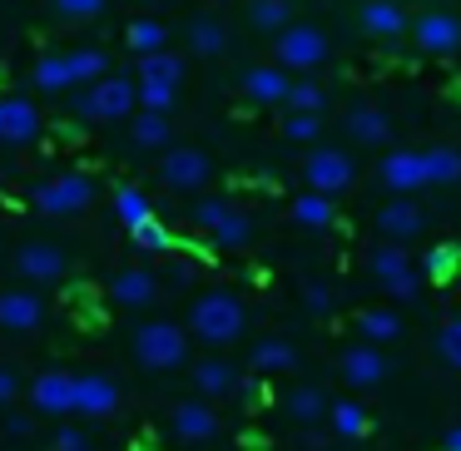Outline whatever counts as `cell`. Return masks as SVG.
Segmentation results:
<instances>
[{
    "label": "cell",
    "mask_w": 461,
    "mask_h": 451,
    "mask_svg": "<svg viewBox=\"0 0 461 451\" xmlns=\"http://www.w3.org/2000/svg\"><path fill=\"white\" fill-rule=\"evenodd\" d=\"M243 322H249V312H243V298L229 288H213V293H199L189 308V332L199 342H209V347H229V342L243 338Z\"/></svg>",
    "instance_id": "6da1fadb"
},
{
    "label": "cell",
    "mask_w": 461,
    "mask_h": 451,
    "mask_svg": "<svg viewBox=\"0 0 461 451\" xmlns=\"http://www.w3.org/2000/svg\"><path fill=\"white\" fill-rule=\"evenodd\" d=\"M134 110H140L134 80L130 75H114V70H104L100 80H90L75 95V114H80L85 124H114V120H130Z\"/></svg>",
    "instance_id": "7a4b0ae2"
},
{
    "label": "cell",
    "mask_w": 461,
    "mask_h": 451,
    "mask_svg": "<svg viewBox=\"0 0 461 451\" xmlns=\"http://www.w3.org/2000/svg\"><path fill=\"white\" fill-rule=\"evenodd\" d=\"M134 362L149 372H174L189 362V328H179V322H144V328H134Z\"/></svg>",
    "instance_id": "3957f363"
},
{
    "label": "cell",
    "mask_w": 461,
    "mask_h": 451,
    "mask_svg": "<svg viewBox=\"0 0 461 451\" xmlns=\"http://www.w3.org/2000/svg\"><path fill=\"white\" fill-rule=\"evenodd\" d=\"M95 189H100V184H95L90 174L70 169V174L45 179L41 189L31 194V203H35V213H45V219H75V213H85L95 203Z\"/></svg>",
    "instance_id": "277c9868"
},
{
    "label": "cell",
    "mask_w": 461,
    "mask_h": 451,
    "mask_svg": "<svg viewBox=\"0 0 461 451\" xmlns=\"http://www.w3.org/2000/svg\"><path fill=\"white\" fill-rule=\"evenodd\" d=\"M283 70H298V75H312L322 60H328V35L318 25H283L278 31V45H273Z\"/></svg>",
    "instance_id": "5b68a950"
},
{
    "label": "cell",
    "mask_w": 461,
    "mask_h": 451,
    "mask_svg": "<svg viewBox=\"0 0 461 451\" xmlns=\"http://www.w3.org/2000/svg\"><path fill=\"white\" fill-rule=\"evenodd\" d=\"M209 174H213L209 154L194 149V144H169L164 159H159V184L174 194H199L203 184H209Z\"/></svg>",
    "instance_id": "8992f818"
},
{
    "label": "cell",
    "mask_w": 461,
    "mask_h": 451,
    "mask_svg": "<svg viewBox=\"0 0 461 451\" xmlns=\"http://www.w3.org/2000/svg\"><path fill=\"white\" fill-rule=\"evenodd\" d=\"M352 159L342 149H312L308 164H303V184H308L312 194H328V199H338V194L352 189Z\"/></svg>",
    "instance_id": "52a82bcc"
},
{
    "label": "cell",
    "mask_w": 461,
    "mask_h": 451,
    "mask_svg": "<svg viewBox=\"0 0 461 451\" xmlns=\"http://www.w3.org/2000/svg\"><path fill=\"white\" fill-rule=\"evenodd\" d=\"M11 268H15V278H25V283H60L65 273H70V258H65V248H55V243H21V248L11 253Z\"/></svg>",
    "instance_id": "ba28073f"
},
{
    "label": "cell",
    "mask_w": 461,
    "mask_h": 451,
    "mask_svg": "<svg viewBox=\"0 0 461 451\" xmlns=\"http://www.w3.org/2000/svg\"><path fill=\"white\" fill-rule=\"evenodd\" d=\"M41 140V110L25 95H0V144L5 149H25Z\"/></svg>",
    "instance_id": "9c48e42d"
},
{
    "label": "cell",
    "mask_w": 461,
    "mask_h": 451,
    "mask_svg": "<svg viewBox=\"0 0 461 451\" xmlns=\"http://www.w3.org/2000/svg\"><path fill=\"white\" fill-rule=\"evenodd\" d=\"M75 411L90 421H104L120 411V387L104 372H75Z\"/></svg>",
    "instance_id": "30bf717a"
},
{
    "label": "cell",
    "mask_w": 461,
    "mask_h": 451,
    "mask_svg": "<svg viewBox=\"0 0 461 451\" xmlns=\"http://www.w3.org/2000/svg\"><path fill=\"white\" fill-rule=\"evenodd\" d=\"M25 392H31V407L45 411V417H70L75 411V372H65V367L41 372Z\"/></svg>",
    "instance_id": "8fae6325"
},
{
    "label": "cell",
    "mask_w": 461,
    "mask_h": 451,
    "mask_svg": "<svg viewBox=\"0 0 461 451\" xmlns=\"http://www.w3.org/2000/svg\"><path fill=\"white\" fill-rule=\"evenodd\" d=\"M372 278H377L392 298H417V288H421L417 268H411V258L397 248V243H387V248L372 253Z\"/></svg>",
    "instance_id": "7c38bea8"
},
{
    "label": "cell",
    "mask_w": 461,
    "mask_h": 451,
    "mask_svg": "<svg viewBox=\"0 0 461 451\" xmlns=\"http://www.w3.org/2000/svg\"><path fill=\"white\" fill-rule=\"evenodd\" d=\"M407 35L417 41L421 55H456V50H461V21H456V15H441V11L411 21Z\"/></svg>",
    "instance_id": "4fadbf2b"
},
{
    "label": "cell",
    "mask_w": 461,
    "mask_h": 451,
    "mask_svg": "<svg viewBox=\"0 0 461 451\" xmlns=\"http://www.w3.org/2000/svg\"><path fill=\"white\" fill-rule=\"evenodd\" d=\"M41 322H45L41 293H31V288L0 293V328H5V332H35Z\"/></svg>",
    "instance_id": "5bb4252c"
},
{
    "label": "cell",
    "mask_w": 461,
    "mask_h": 451,
    "mask_svg": "<svg viewBox=\"0 0 461 451\" xmlns=\"http://www.w3.org/2000/svg\"><path fill=\"white\" fill-rule=\"evenodd\" d=\"M357 21H362V31H367L372 41H392V45H397L402 35H407V25H411L397 0H367Z\"/></svg>",
    "instance_id": "9a60e30c"
},
{
    "label": "cell",
    "mask_w": 461,
    "mask_h": 451,
    "mask_svg": "<svg viewBox=\"0 0 461 451\" xmlns=\"http://www.w3.org/2000/svg\"><path fill=\"white\" fill-rule=\"evenodd\" d=\"M382 184L392 194H417L427 189V174H421V149H392L382 159Z\"/></svg>",
    "instance_id": "2e32d148"
},
{
    "label": "cell",
    "mask_w": 461,
    "mask_h": 451,
    "mask_svg": "<svg viewBox=\"0 0 461 451\" xmlns=\"http://www.w3.org/2000/svg\"><path fill=\"white\" fill-rule=\"evenodd\" d=\"M342 377H348V387H377L387 377V357H382L377 342H362V347L342 352Z\"/></svg>",
    "instance_id": "e0dca14e"
},
{
    "label": "cell",
    "mask_w": 461,
    "mask_h": 451,
    "mask_svg": "<svg viewBox=\"0 0 461 451\" xmlns=\"http://www.w3.org/2000/svg\"><path fill=\"white\" fill-rule=\"evenodd\" d=\"M110 298H114V308H149L154 302V273L149 268H114Z\"/></svg>",
    "instance_id": "ac0fdd59"
},
{
    "label": "cell",
    "mask_w": 461,
    "mask_h": 451,
    "mask_svg": "<svg viewBox=\"0 0 461 451\" xmlns=\"http://www.w3.org/2000/svg\"><path fill=\"white\" fill-rule=\"evenodd\" d=\"M169 427L179 441H213L219 437V417H213V407H203V401H179Z\"/></svg>",
    "instance_id": "d6986e66"
},
{
    "label": "cell",
    "mask_w": 461,
    "mask_h": 451,
    "mask_svg": "<svg viewBox=\"0 0 461 451\" xmlns=\"http://www.w3.org/2000/svg\"><path fill=\"white\" fill-rule=\"evenodd\" d=\"M243 95L258 104H283V95H288V70L283 65H253L249 75H243Z\"/></svg>",
    "instance_id": "ffe728a7"
},
{
    "label": "cell",
    "mask_w": 461,
    "mask_h": 451,
    "mask_svg": "<svg viewBox=\"0 0 461 451\" xmlns=\"http://www.w3.org/2000/svg\"><path fill=\"white\" fill-rule=\"evenodd\" d=\"M130 144H134V149H169V144H174L169 114L134 110V114H130Z\"/></svg>",
    "instance_id": "44dd1931"
},
{
    "label": "cell",
    "mask_w": 461,
    "mask_h": 451,
    "mask_svg": "<svg viewBox=\"0 0 461 451\" xmlns=\"http://www.w3.org/2000/svg\"><path fill=\"white\" fill-rule=\"evenodd\" d=\"M169 45V25L164 21H154V15H134L130 25H124V50L140 60V55H154V50H164Z\"/></svg>",
    "instance_id": "7402d4cb"
},
{
    "label": "cell",
    "mask_w": 461,
    "mask_h": 451,
    "mask_svg": "<svg viewBox=\"0 0 461 451\" xmlns=\"http://www.w3.org/2000/svg\"><path fill=\"white\" fill-rule=\"evenodd\" d=\"M140 85H169V90H179L184 85V60L164 45V50L154 55H140V75H134Z\"/></svg>",
    "instance_id": "603a6c76"
},
{
    "label": "cell",
    "mask_w": 461,
    "mask_h": 451,
    "mask_svg": "<svg viewBox=\"0 0 461 451\" xmlns=\"http://www.w3.org/2000/svg\"><path fill=\"white\" fill-rule=\"evenodd\" d=\"M421 223H427V219H421V209H417L411 199H392L387 209L377 213V229L387 233L392 243H402V239H411V233H421Z\"/></svg>",
    "instance_id": "cb8c5ba5"
},
{
    "label": "cell",
    "mask_w": 461,
    "mask_h": 451,
    "mask_svg": "<svg viewBox=\"0 0 461 451\" xmlns=\"http://www.w3.org/2000/svg\"><path fill=\"white\" fill-rule=\"evenodd\" d=\"M249 362H253V372H263V377H273V372H293L298 367V347L283 342V338H263V342H253Z\"/></svg>",
    "instance_id": "d4e9b609"
},
{
    "label": "cell",
    "mask_w": 461,
    "mask_h": 451,
    "mask_svg": "<svg viewBox=\"0 0 461 451\" xmlns=\"http://www.w3.org/2000/svg\"><path fill=\"white\" fill-rule=\"evenodd\" d=\"M194 387H199V397H229V392L239 387V372L223 357H203L199 367H194Z\"/></svg>",
    "instance_id": "484cf974"
},
{
    "label": "cell",
    "mask_w": 461,
    "mask_h": 451,
    "mask_svg": "<svg viewBox=\"0 0 461 451\" xmlns=\"http://www.w3.org/2000/svg\"><path fill=\"white\" fill-rule=\"evenodd\" d=\"M189 50L203 55V60H213V55L229 50V31H223V21H213V15H194L189 21Z\"/></svg>",
    "instance_id": "4316f807"
},
{
    "label": "cell",
    "mask_w": 461,
    "mask_h": 451,
    "mask_svg": "<svg viewBox=\"0 0 461 451\" xmlns=\"http://www.w3.org/2000/svg\"><path fill=\"white\" fill-rule=\"evenodd\" d=\"M348 134L357 144H387L392 140V124L382 110H372V104H357V110H348Z\"/></svg>",
    "instance_id": "83f0119b"
},
{
    "label": "cell",
    "mask_w": 461,
    "mask_h": 451,
    "mask_svg": "<svg viewBox=\"0 0 461 451\" xmlns=\"http://www.w3.org/2000/svg\"><path fill=\"white\" fill-rule=\"evenodd\" d=\"M293 219L303 223V229H312V233H322V229H332V223H338V213H332V199L328 194H298V199H293Z\"/></svg>",
    "instance_id": "f1b7e54d"
},
{
    "label": "cell",
    "mask_w": 461,
    "mask_h": 451,
    "mask_svg": "<svg viewBox=\"0 0 461 451\" xmlns=\"http://www.w3.org/2000/svg\"><path fill=\"white\" fill-rule=\"evenodd\" d=\"M209 239H213V248H249V243H253V219H249V213H239V209H229L209 229Z\"/></svg>",
    "instance_id": "f546056e"
},
{
    "label": "cell",
    "mask_w": 461,
    "mask_h": 451,
    "mask_svg": "<svg viewBox=\"0 0 461 451\" xmlns=\"http://www.w3.org/2000/svg\"><path fill=\"white\" fill-rule=\"evenodd\" d=\"M31 80H35V90H45V95H65V90H75V80H70V60H65V55H41V60H35V70H31Z\"/></svg>",
    "instance_id": "4dcf8cb0"
},
{
    "label": "cell",
    "mask_w": 461,
    "mask_h": 451,
    "mask_svg": "<svg viewBox=\"0 0 461 451\" xmlns=\"http://www.w3.org/2000/svg\"><path fill=\"white\" fill-rule=\"evenodd\" d=\"M421 174H427V184H456L461 179V149H447V144L421 149Z\"/></svg>",
    "instance_id": "1f68e13d"
},
{
    "label": "cell",
    "mask_w": 461,
    "mask_h": 451,
    "mask_svg": "<svg viewBox=\"0 0 461 451\" xmlns=\"http://www.w3.org/2000/svg\"><path fill=\"white\" fill-rule=\"evenodd\" d=\"M328 421H332V437H342V441H357V437H367V411L357 407V401H332L328 407Z\"/></svg>",
    "instance_id": "d6a6232c"
},
{
    "label": "cell",
    "mask_w": 461,
    "mask_h": 451,
    "mask_svg": "<svg viewBox=\"0 0 461 451\" xmlns=\"http://www.w3.org/2000/svg\"><path fill=\"white\" fill-rule=\"evenodd\" d=\"M357 328H362V338L367 342H397L402 338V318L392 308H367V312H357Z\"/></svg>",
    "instance_id": "836d02e7"
},
{
    "label": "cell",
    "mask_w": 461,
    "mask_h": 451,
    "mask_svg": "<svg viewBox=\"0 0 461 451\" xmlns=\"http://www.w3.org/2000/svg\"><path fill=\"white\" fill-rule=\"evenodd\" d=\"M114 213H120L124 229H134V223L154 219V203H149V194H144V189H134V184H120V189H114Z\"/></svg>",
    "instance_id": "e575fe53"
},
{
    "label": "cell",
    "mask_w": 461,
    "mask_h": 451,
    "mask_svg": "<svg viewBox=\"0 0 461 451\" xmlns=\"http://www.w3.org/2000/svg\"><path fill=\"white\" fill-rule=\"evenodd\" d=\"M65 60H70V80H75V85H90V80H100V75L110 70V55L95 50V45H85V50H70Z\"/></svg>",
    "instance_id": "d590c367"
},
{
    "label": "cell",
    "mask_w": 461,
    "mask_h": 451,
    "mask_svg": "<svg viewBox=\"0 0 461 451\" xmlns=\"http://www.w3.org/2000/svg\"><path fill=\"white\" fill-rule=\"evenodd\" d=\"M283 104L298 110V114H322V110H328V95H322V85H312V80H288Z\"/></svg>",
    "instance_id": "8d00e7d4"
},
{
    "label": "cell",
    "mask_w": 461,
    "mask_h": 451,
    "mask_svg": "<svg viewBox=\"0 0 461 451\" xmlns=\"http://www.w3.org/2000/svg\"><path fill=\"white\" fill-rule=\"evenodd\" d=\"M288 411L303 421V427H312V421H322V417H328V397H322V387H293Z\"/></svg>",
    "instance_id": "74e56055"
},
{
    "label": "cell",
    "mask_w": 461,
    "mask_h": 451,
    "mask_svg": "<svg viewBox=\"0 0 461 451\" xmlns=\"http://www.w3.org/2000/svg\"><path fill=\"white\" fill-rule=\"evenodd\" d=\"M130 243L140 253H174V233L164 229L159 219H144V223H134L130 229Z\"/></svg>",
    "instance_id": "f35d334b"
},
{
    "label": "cell",
    "mask_w": 461,
    "mask_h": 451,
    "mask_svg": "<svg viewBox=\"0 0 461 451\" xmlns=\"http://www.w3.org/2000/svg\"><path fill=\"white\" fill-rule=\"evenodd\" d=\"M249 21H253V31H283L293 21V11H288V0H253Z\"/></svg>",
    "instance_id": "ab89813d"
},
{
    "label": "cell",
    "mask_w": 461,
    "mask_h": 451,
    "mask_svg": "<svg viewBox=\"0 0 461 451\" xmlns=\"http://www.w3.org/2000/svg\"><path fill=\"white\" fill-rule=\"evenodd\" d=\"M134 95H140V110H154V114H169L174 104H179V90H169V85H140L134 80Z\"/></svg>",
    "instance_id": "60d3db41"
},
{
    "label": "cell",
    "mask_w": 461,
    "mask_h": 451,
    "mask_svg": "<svg viewBox=\"0 0 461 451\" xmlns=\"http://www.w3.org/2000/svg\"><path fill=\"white\" fill-rule=\"evenodd\" d=\"M50 11L60 21H95V15L110 11V0H50Z\"/></svg>",
    "instance_id": "b9f144b4"
},
{
    "label": "cell",
    "mask_w": 461,
    "mask_h": 451,
    "mask_svg": "<svg viewBox=\"0 0 461 451\" xmlns=\"http://www.w3.org/2000/svg\"><path fill=\"white\" fill-rule=\"evenodd\" d=\"M318 130H322V114H298V110H288V120H283V134H288L293 144H312V140H318Z\"/></svg>",
    "instance_id": "7bdbcfd3"
},
{
    "label": "cell",
    "mask_w": 461,
    "mask_h": 451,
    "mask_svg": "<svg viewBox=\"0 0 461 451\" xmlns=\"http://www.w3.org/2000/svg\"><path fill=\"white\" fill-rule=\"evenodd\" d=\"M437 357L447 362V367L461 372V318H451L447 328L437 332Z\"/></svg>",
    "instance_id": "ee69618b"
},
{
    "label": "cell",
    "mask_w": 461,
    "mask_h": 451,
    "mask_svg": "<svg viewBox=\"0 0 461 451\" xmlns=\"http://www.w3.org/2000/svg\"><path fill=\"white\" fill-rule=\"evenodd\" d=\"M421 268H427L431 278H447V273H456V268H461V253L451 248V243H437V248H427Z\"/></svg>",
    "instance_id": "f6af8a7d"
},
{
    "label": "cell",
    "mask_w": 461,
    "mask_h": 451,
    "mask_svg": "<svg viewBox=\"0 0 461 451\" xmlns=\"http://www.w3.org/2000/svg\"><path fill=\"white\" fill-rule=\"evenodd\" d=\"M50 451H90V437H85L80 427H55Z\"/></svg>",
    "instance_id": "bcb514c9"
},
{
    "label": "cell",
    "mask_w": 461,
    "mask_h": 451,
    "mask_svg": "<svg viewBox=\"0 0 461 451\" xmlns=\"http://www.w3.org/2000/svg\"><path fill=\"white\" fill-rule=\"evenodd\" d=\"M223 213H229V203H223V199H203V203H194V223H199L203 233H209L213 223L223 219Z\"/></svg>",
    "instance_id": "7dc6e473"
},
{
    "label": "cell",
    "mask_w": 461,
    "mask_h": 451,
    "mask_svg": "<svg viewBox=\"0 0 461 451\" xmlns=\"http://www.w3.org/2000/svg\"><path fill=\"white\" fill-rule=\"evenodd\" d=\"M303 302H308V312H332V293L322 288V283H308V288H303Z\"/></svg>",
    "instance_id": "c3c4849f"
},
{
    "label": "cell",
    "mask_w": 461,
    "mask_h": 451,
    "mask_svg": "<svg viewBox=\"0 0 461 451\" xmlns=\"http://www.w3.org/2000/svg\"><path fill=\"white\" fill-rule=\"evenodd\" d=\"M15 397H21V372L0 367V407H15Z\"/></svg>",
    "instance_id": "681fc988"
},
{
    "label": "cell",
    "mask_w": 461,
    "mask_h": 451,
    "mask_svg": "<svg viewBox=\"0 0 461 451\" xmlns=\"http://www.w3.org/2000/svg\"><path fill=\"white\" fill-rule=\"evenodd\" d=\"M169 278H174V288H189V283H194V258H174Z\"/></svg>",
    "instance_id": "f907efd6"
},
{
    "label": "cell",
    "mask_w": 461,
    "mask_h": 451,
    "mask_svg": "<svg viewBox=\"0 0 461 451\" xmlns=\"http://www.w3.org/2000/svg\"><path fill=\"white\" fill-rule=\"evenodd\" d=\"M5 431H11V437H31V431H35V421L25 417V411H15V417L5 421Z\"/></svg>",
    "instance_id": "816d5d0a"
},
{
    "label": "cell",
    "mask_w": 461,
    "mask_h": 451,
    "mask_svg": "<svg viewBox=\"0 0 461 451\" xmlns=\"http://www.w3.org/2000/svg\"><path fill=\"white\" fill-rule=\"evenodd\" d=\"M441 451H461V427H451L447 437H441Z\"/></svg>",
    "instance_id": "f5cc1de1"
}]
</instances>
